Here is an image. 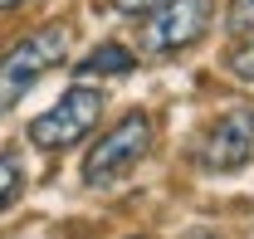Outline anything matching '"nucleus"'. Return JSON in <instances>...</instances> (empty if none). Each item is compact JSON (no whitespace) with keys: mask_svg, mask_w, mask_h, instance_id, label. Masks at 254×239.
Returning <instances> with one entry per match:
<instances>
[{"mask_svg":"<svg viewBox=\"0 0 254 239\" xmlns=\"http://www.w3.org/2000/svg\"><path fill=\"white\" fill-rule=\"evenodd\" d=\"M64 54H68V30H64V25H44V30L25 34L20 44H10V49L0 54V118H5L49 68H59Z\"/></svg>","mask_w":254,"mask_h":239,"instance_id":"nucleus-1","label":"nucleus"},{"mask_svg":"<svg viewBox=\"0 0 254 239\" xmlns=\"http://www.w3.org/2000/svg\"><path fill=\"white\" fill-rule=\"evenodd\" d=\"M147 151H152V118L147 113H127L118 127H108L98 137V147H88V156H83V185H93V190L118 185Z\"/></svg>","mask_w":254,"mask_h":239,"instance_id":"nucleus-2","label":"nucleus"},{"mask_svg":"<svg viewBox=\"0 0 254 239\" xmlns=\"http://www.w3.org/2000/svg\"><path fill=\"white\" fill-rule=\"evenodd\" d=\"M98 113H103V93L88 88V83H78V88L64 93L49 113H39V118L30 122V142H34L39 151L78 147V142L98 127Z\"/></svg>","mask_w":254,"mask_h":239,"instance_id":"nucleus-3","label":"nucleus"},{"mask_svg":"<svg viewBox=\"0 0 254 239\" xmlns=\"http://www.w3.org/2000/svg\"><path fill=\"white\" fill-rule=\"evenodd\" d=\"M200 171H240L254 161V108H225L195 142Z\"/></svg>","mask_w":254,"mask_h":239,"instance_id":"nucleus-4","label":"nucleus"},{"mask_svg":"<svg viewBox=\"0 0 254 239\" xmlns=\"http://www.w3.org/2000/svg\"><path fill=\"white\" fill-rule=\"evenodd\" d=\"M147 30H142V44L152 54H176V49H190L200 34L210 30V15H215V0H161L157 10H147Z\"/></svg>","mask_w":254,"mask_h":239,"instance_id":"nucleus-5","label":"nucleus"},{"mask_svg":"<svg viewBox=\"0 0 254 239\" xmlns=\"http://www.w3.org/2000/svg\"><path fill=\"white\" fill-rule=\"evenodd\" d=\"M132 68H137L132 49H123V44H98L73 73H78V78H118V73H132Z\"/></svg>","mask_w":254,"mask_h":239,"instance_id":"nucleus-6","label":"nucleus"},{"mask_svg":"<svg viewBox=\"0 0 254 239\" xmlns=\"http://www.w3.org/2000/svg\"><path fill=\"white\" fill-rule=\"evenodd\" d=\"M25 190V166L15 151H0V210H10Z\"/></svg>","mask_w":254,"mask_h":239,"instance_id":"nucleus-7","label":"nucleus"},{"mask_svg":"<svg viewBox=\"0 0 254 239\" xmlns=\"http://www.w3.org/2000/svg\"><path fill=\"white\" fill-rule=\"evenodd\" d=\"M225 68H230L240 83H254V44H240V49L225 59Z\"/></svg>","mask_w":254,"mask_h":239,"instance_id":"nucleus-8","label":"nucleus"},{"mask_svg":"<svg viewBox=\"0 0 254 239\" xmlns=\"http://www.w3.org/2000/svg\"><path fill=\"white\" fill-rule=\"evenodd\" d=\"M230 30L254 39V0H235V5H230Z\"/></svg>","mask_w":254,"mask_h":239,"instance_id":"nucleus-9","label":"nucleus"},{"mask_svg":"<svg viewBox=\"0 0 254 239\" xmlns=\"http://www.w3.org/2000/svg\"><path fill=\"white\" fill-rule=\"evenodd\" d=\"M113 5H118L123 15H147V10H157L161 0H113Z\"/></svg>","mask_w":254,"mask_h":239,"instance_id":"nucleus-10","label":"nucleus"},{"mask_svg":"<svg viewBox=\"0 0 254 239\" xmlns=\"http://www.w3.org/2000/svg\"><path fill=\"white\" fill-rule=\"evenodd\" d=\"M186 239H220V235H210V230H190Z\"/></svg>","mask_w":254,"mask_h":239,"instance_id":"nucleus-11","label":"nucleus"},{"mask_svg":"<svg viewBox=\"0 0 254 239\" xmlns=\"http://www.w3.org/2000/svg\"><path fill=\"white\" fill-rule=\"evenodd\" d=\"M10 5H20V0H0V10H10Z\"/></svg>","mask_w":254,"mask_h":239,"instance_id":"nucleus-12","label":"nucleus"}]
</instances>
